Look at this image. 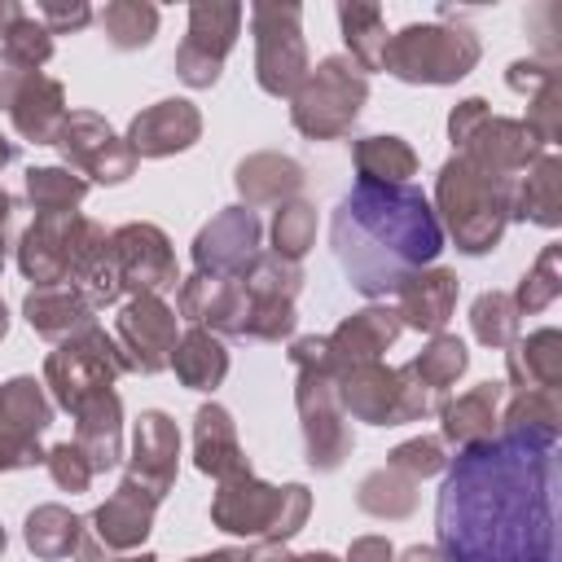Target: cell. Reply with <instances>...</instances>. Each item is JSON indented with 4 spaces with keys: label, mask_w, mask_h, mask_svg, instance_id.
I'll return each instance as SVG.
<instances>
[{
    "label": "cell",
    "mask_w": 562,
    "mask_h": 562,
    "mask_svg": "<svg viewBox=\"0 0 562 562\" xmlns=\"http://www.w3.org/2000/svg\"><path fill=\"white\" fill-rule=\"evenodd\" d=\"M9 110H13L18 132L31 136V140H53V136L61 132V88H57L53 79L31 75V79L18 88V97H13Z\"/></svg>",
    "instance_id": "cell-19"
},
{
    "label": "cell",
    "mask_w": 562,
    "mask_h": 562,
    "mask_svg": "<svg viewBox=\"0 0 562 562\" xmlns=\"http://www.w3.org/2000/svg\"><path fill=\"white\" fill-rule=\"evenodd\" d=\"M110 255H114V272L119 281L127 285H140L145 294L162 290V285H176V263H171V250H167V237L149 224H132L123 233H114L110 241Z\"/></svg>",
    "instance_id": "cell-10"
},
{
    "label": "cell",
    "mask_w": 562,
    "mask_h": 562,
    "mask_svg": "<svg viewBox=\"0 0 562 562\" xmlns=\"http://www.w3.org/2000/svg\"><path fill=\"white\" fill-rule=\"evenodd\" d=\"M26 193H31V202L44 215H70V206L83 198V180H70L66 171L44 167V171H31L26 176Z\"/></svg>",
    "instance_id": "cell-28"
},
{
    "label": "cell",
    "mask_w": 562,
    "mask_h": 562,
    "mask_svg": "<svg viewBox=\"0 0 562 562\" xmlns=\"http://www.w3.org/2000/svg\"><path fill=\"white\" fill-rule=\"evenodd\" d=\"M101 26L119 48H136V44H149V35L158 26V9H149V4H110L101 13Z\"/></svg>",
    "instance_id": "cell-29"
},
{
    "label": "cell",
    "mask_w": 562,
    "mask_h": 562,
    "mask_svg": "<svg viewBox=\"0 0 562 562\" xmlns=\"http://www.w3.org/2000/svg\"><path fill=\"white\" fill-rule=\"evenodd\" d=\"M57 145L66 149V158L88 167L97 180H123L132 171V149H123L119 136L97 114H75L70 123H61Z\"/></svg>",
    "instance_id": "cell-11"
},
{
    "label": "cell",
    "mask_w": 562,
    "mask_h": 562,
    "mask_svg": "<svg viewBox=\"0 0 562 562\" xmlns=\"http://www.w3.org/2000/svg\"><path fill=\"white\" fill-rule=\"evenodd\" d=\"M48 465H53V479L61 483V487H70V492H79V487H88V479L97 474L92 465H88V457L79 452V443L70 448V443H61V448H53V457H48Z\"/></svg>",
    "instance_id": "cell-34"
},
{
    "label": "cell",
    "mask_w": 562,
    "mask_h": 562,
    "mask_svg": "<svg viewBox=\"0 0 562 562\" xmlns=\"http://www.w3.org/2000/svg\"><path fill=\"white\" fill-rule=\"evenodd\" d=\"M40 13L48 18V31H61V26H83V22H88V9H83V4H70V9H66V4H44Z\"/></svg>",
    "instance_id": "cell-36"
},
{
    "label": "cell",
    "mask_w": 562,
    "mask_h": 562,
    "mask_svg": "<svg viewBox=\"0 0 562 562\" xmlns=\"http://www.w3.org/2000/svg\"><path fill=\"white\" fill-rule=\"evenodd\" d=\"M443 246L439 220L422 189L356 180L334 211V250L360 294L400 290Z\"/></svg>",
    "instance_id": "cell-2"
},
{
    "label": "cell",
    "mask_w": 562,
    "mask_h": 562,
    "mask_svg": "<svg viewBox=\"0 0 562 562\" xmlns=\"http://www.w3.org/2000/svg\"><path fill=\"white\" fill-rule=\"evenodd\" d=\"M123 562H154V558H149V553H145V558H123Z\"/></svg>",
    "instance_id": "cell-44"
},
{
    "label": "cell",
    "mask_w": 562,
    "mask_h": 562,
    "mask_svg": "<svg viewBox=\"0 0 562 562\" xmlns=\"http://www.w3.org/2000/svg\"><path fill=\"white\" fill-rule=\"evenodd\" d=\"M176 448L180 435L162 413H145L136 426V461H132V483H140L149 496H162L171 474H176Z\"/></svg>",
    "instance_id": "cell-13"
},
{
    "label": "cell",
    "mask_w": 562,
    "mask_h": 562,
    "mask_svg": "<svg viewBox=\"0 0 562 562\" xmlns=\"http://www.w3.org/2000/svg\"><path fill=\"white\" fill-rule=\"evenodd\" d=\"M505 312H509V299L505 294H483L474 303V329H479L483 342H505L509 338L514 316H505Z\"/></svg>",
    "instance_id": "cell-33"
},
{
    "label": "cell",
    "mask_w": 562,
    "mask_h": 562,
    "mask_svg": "<svg viewBox=\"0 0 562 562\" xmlns=\"http://www.w3.org/2000/svg\"><path fill=\"white\" fill-rule=\"evenodd\" d=\"M439 198L448 206V220H452V233L461 237V246L470 255L492 250V241L501 237V211H505L501 193L492 189V176L474 171L470 162H448L443 180H439Z\"/></svg>",
    "instance_id": "cell-6"
},
{
    "label": "cell",
    "mask_w": 562,
    "mask_h": 562,
    "mask_svg": "<svg viewBox=\"0 0 562 562\" xmlns=\"http://www.w3.org/2000/svg\"><path fill=\"white\" fill-rule=\"evenodd\" d=\"M255 35H259V83L281 97L294 92L307 66L303 35H299V9L294 4H255Z\"/></svg>",
    "instance_id": "cell-7"
},
{
    "label": "cell",
    "mask_w": 562,
    "mask_h": 562,
    "mask_svg": "<svg viewBox=\"0 0 562 562\" xmlns=\"http://www.w3.org/2000/svg\"><path fill=\"white\" fill-rule=\"evenodd\" d=\"M391 558V544L386 540H378V536H369V540H356L351 544V562H386Z\"/></svg>",
    "instance_id": "cell-37"
},
{
    "label": "cell",
    "mask_w": 562,
    "mask_h": 562,
    "mask_svg": "<svg viewBox=\"0 0 562 562\" xmlns=\"http://www.w3.org/2000/svg\"><path fill=\"white\" fill-rule=\"evenodd\" d=\"M22 18V9H13V4H0V35H9V26Z\"/></svg>",
    "instance_id": "cell-39"
},
{
    "label": "cell",
    "mask_w": 562,
    "mask_h": 562,
    "mask_svg": "<svg viewBox=\"0 0 562 562\" xmlns=\"http://www.w3.org/2000/svg\"><path fill=\"white\" fill-rule=\"evenodd\" d=\"M492 413H496V386H479L474 395H465V400H457L448 408L443 430H448V439H461V448H465L474 439H487Z\"/></svg>",
    "instance_id": "cell-27"
},
{
    "label": "cell",
    "mask_w": 562,
    "mask_h": 562,
    "mask_svg": "<svg viewBox=\"0 0 562 562\" xmlns=\"http://www.w3.org/2000/svg\"><path fill=\"white\" fill-rule=\"evenodd\" d=\"M119 338L123 347L132 351V364L154 373L162 369L171 356V342H176V316L154 299V294H140L123 316H119Z\"/></svg>",
    "instance_id": "cell-12"
},
{
    "label": "cell",
    "mask_w": 562,
    "mask_h": 562,
    "mask_svg": "<svg viewBox=\"0 0 562 562\" xmlns=\"http://www.w3.org/2000/svg\"><path fill=\"white\" fill-rule=\"evenodd\" d=\"M400 334V321H395V312H360V316H351L325 347L329 351H338L342 360H369V356H378L391 338Z\"/></svg>",
    "instance_id": "cell-21"
},
{
    "label": "cell",
    "mask_w": 562,
    "mask_h": 562,
    "mask_svg": "<svg viewBox=\"0 0 562 562\" xmlns=\"http://www.w3.org/2000/svg\"><path fill=\"white\" fill-rule=\"evenodd\" d=\"M465 369V347L457 338H435L430 351H422V360H413L408 373H422V386H443Z\"/></svg>",
    "instance_id": "cell-30"
},
{
    "label": "cell",
    "mask_w": 562,
    "mask_h": 562,
    "mask_svg": "<svg viewBox=\"0 0 562 562\" xmlns=\"http://www.w3.org/2000/svg\"><path fill=\"white\" fill-rule=\"evenodd\" d=\"M558 430L509 426L457 452L439 487L448 562H558Z\"/></svg>",
    "instance_id": "cell-1"
},
{
    "label": "cell",
    "mask_w": 562,
    "mask_h": 562,
    "mask_svg": "<svg viewBox=\"0 0 562 562\" xmlns=\"http://www.w3.org/2000/svg\"><path fill=\"white\" fill-rule=\"evenodd\" d=\"M303 562H334L329 553H312V558H303Z\"/></svg>",
    "instance_id": "cell-43"
},
{
    "label": "cell",
    "mask_w": 562,
    "mask_h": 562,
    "mask_svg": "<svg viewBox=\"0 0 562 562\" xmlns=\"http://www.w3.org/2000/svg\"><path fill=\"white\" fill-rule=\"evenodd\" d=\"M364 101V75L360 66H347L342 57H329L316 66V75L303 79L299 105H294V123L312 136H338L356 123Z\"/></svg>",
    "instance_id": "cell-5"
},
{
    "label": "cell",
    "mask_w": 562,
    "mask_h": 562,
    "mask_svg": "<svg viewBox=\"0 0 562 562\" xmlns=\"http://www.w3.org/2000/svg\"><path fill=\"white\" fill-rule=\"evenodd\" d=\"M198 127L202 123L189 101H158L154 110H145L132 123V149L136 154H171V149L193 145Z\"/></svg>",
    "instance_id": "cell-14"
},
{
    "label": "cell",
    "mask_w": 562,
    "mask_h": 562,
    "mask_svg": "<svg viewBox=\"0 0 562 562\" xmlns=\"http://www.w3.org/2000/svg\"><path fill=\"white\" fill-rule=\"evenodd\" d=\"M215 522L224 531H237V536H259V531H272V536H290L299 531V522L307 518V492L294 483V487H263L250 479V470L233 474L224 483V492L215 496Z\"/></svg>",
    "instance_id": "cell-3"
},
{
    "label": "cell",
    "mask_w": 562,
    "mask_h": 562,
    "mask_svg": "<svg viewBox=\"0 0 562 562\" xmlns=\"http://www.w3.org/2000/svg\"><path fill=\"white\" fill-rule=\"evenodd\" d=\"M154 501L158 496H149L145 487H136L132 479L97 509V536L105 540V544H114V549H127V544H136L145 531H149V514H154Z\"/></svg>",
    "instance_id": "cell-16"
},
{
    "label": "cell",
    "mask_w": 562,
    "mask_h": 562,
    "mask_svg": "<svg viewBox=\"0 0 562 562\" xmlns=\"http://www.w3.org/2000/svg\"><path fill=\"white\" fill-rule=\"evenodd\" d=\"M474 57H479V44L470 31L408 26L395 40H386L382 66L408 83H448V79H461L474 66Z\"/></svg>",
    "instance_id": "cell-4"
},
{
    "label": "cell",
    "mask_w": 562,
    "mask_h": 562,
    "mask_svg": "<svg viewBox=\"0 0 562 562\" xmlns=\"http://www.w3.org/2000/svg\"><path fill=\"white\" fill-rule=\"evenodd\" d=\"M26 544L40 553V558H61L79 544V518L57 509V505H44L26 518Z\"/></svg>",
    "instance_id": "cell-25"
},
{
    "label": "cell",
    "mask_w": 562,
    "mask_h": 562,
    "mask_svg": "<svg viewBox=\"0 0 562 562\" xmlns=\"http://www.w3.org/2000/svg\"><path fill=\"white\" fill-rule=\"evenodd\" d=\"M246 562H290V558H285L277 544H263V549H259L255 558H246Z\"/></svg>",
    "instance_id": "cell-38"
},
{
    "label": "cell",
    "mask_w": 562,
    "mask_h": 562,
    "mask_svg": "<svg viewBox=\"0 0 562 562\" xmlns=\"http://www.w3.org/2000/svg\"><path fill=\"white\" fill-rule=\"evenodd\" d=\"M53 31L48 26H40V22H31V18H18L13 26H9V53L18 57V61H26V66H40L48 53H53V40H48Z\"/></svg>",
    "instance_id": "cell-32"
},
{
    "label": "cell",
    "mask_w": 562,
    "mask_h": 562,
    "mask_svg": "<svg viewBox=\"0 0 562 562\" xmlns=\"http://www.w3.org/2000/svg\"><path fill=\"white\" fill-rule=\"evenodd\" d=\"M0 549H4V531H0Z\"/></svg>",
    "instance_id": "cell-46"
},
{
    "label": "cell",
    "mask_w": 562,
    "mask_h": 562,
    "mask_svg": "<svg viewBox=\"0 0 562 562\" xmlns=\"http://www.w3.org/2000/svg\"><path fill=\"white\" fill-rule=\"evenodd\" d=\"M119 369H123L119 351H114V347L105 342V334H97V329H92L83 342L61 347V351L48 360V378H53L57 400H61L66 408H79L83 400L101 395Z\"/></svg>",
    "instance_id": "cell-9"
},
{
    "label": "cell",
    "mask_w": 562,
    "mask_h": 562,
    "mask_svg": "<svg viewBox=\"0 0 562 562\" xmlns=\"http://www.w3.org/2000/svg\"><path fill=\"white\" fill-rule=\"evenodd\" d=\"M404 562H443V558H439L435 549H408V553H404Z\"/></svg>",
    "instance_id": "cell-40"
},
{
    "label": "cell",
    "mask_w": 562,
    "mask_h": 562,
    "mask_svg": "<svg viewBox=\"0 0 562 562\" xmlns=\"http://www.w3.org/2000/svg\"><path fill=\"white\" fill-rule=\"evenodd\" d=\"M360 158V180H378V184H404V176H413V149L400 136H373L356 145Z\"/></svg>",
    "instance_id": "cell-24"
},
{
    "label": "cell",
    "mask_w": 562,
    "mask_h": 562,
    "mask_svg": "<svg viewBox=\"0 0 562 562\" xmlns=\"http://www.w3.org/2000/svg\"><path fill=\"white\" fill-rule=\"evenodd\" d=\"M342 31H347V44L351 53L364 61V66H382V53H386V31H382V13L373 4H342Z\"/></svg>",
    "instance_id": "cell-26"
},
{
    "label": "cell",
    "mask_w": 562,
    "mask_h": 562,
    "mask_svg": "<svg viewBox=\"0 0 562 562\" xmlns=\"http://www.w3.org/2000/svg\"><path fill=\"white\" fill-rule=\"evenodd\" d=\"M171 364H176V373H180L189 386H198V391H211V386L224 378V369H228V356H224V347H220L211 334L193 329V334L184 338V347L171 356Z\"/></svg>",
    "instance_id": "cell-23"
},
{
    "label": "cell",
    "mask_w": 562,
    "mask_h": 562,
    "mask_svg": "<svg viewBox=\"0 0 562 562\" xmlns=\"http://www.w3.org/2000/svg\"><path fill=\"white\" fill-rule=\"evenodd\" d=\"M26 316H31V325L40 329V334H48V338H57V334H75V329H83L88 325V303L79 299V290H40V294H31L26 299Z\"/></svg>",
    "instance_id": "cell-22"
},
{
    "label": "cell",
    "mask_w": 562,
    "mask_h": 562,
    "mask_svg": "<svg viewBox=\"0 0 562 562\" xmlns=\"http://www.w3.org/2000/svg\"><path fill=\"white\" fill-rule=\"evenodd\" d=\"M237 22H241L237 4H193L189 35H184L180 57H176V70H180L184 83H193V88L215 83L220 61H224V53L237 35Z\"/></svg>",
    "instance_id": "cell-8"
},
{
    "label": "cell",
    "mask_w": 562,
    "mask_h": 562,
    "mask_svg": "<svg viewBox=\"0 0 562 562\" xmlns=\"http://www.w3.org/2000/svg\"><path fill=\"white\" fill-rule=\"evenodd\" d=\"M391 465H395V470H413V474H435V470H439V448H435V439L404 443Z\"/></svg>",
    "instance_id": "cell-35"
},
{
    "label": "cell",
    "mask_w": 562,
    "mask_h": 562,
    "mask_svg": "<svg viewBox=\"0 0 562 562\" xmlns=\"http://www.w3.org/2000/svg\"><path fill=\"white\" fill-rule=\"evenodd\" d=\"M79 452L92 470H110L119 461V400L110 391L83 400L79 408Z\"/></svg>",
    "instance_id": "cell-18"
},
{
    "label": "cell",
    "mask_w": 562,
    "mask_h": 562,
    "mask_svg": "<svg viewBox=\"0 0 562 562\" xmlns=\"http://www.w3.org/2000/svg\"><path fill=\"white\" fill-rule=\"evenodd\" d=\"M0 334H4V307H0Z\"/></svg>",
    "instance_id": "cell-45"
},
{
    "label": "cell",
    "mask_w": 562,
    "mask_h": 562,
    "mask_svg": "<svg viewBox=\"0 0 562 562\" xmlns=\"http://www.w3.org/2000/svg\"><path fill=\"white\" fill-rule=\"evenodd\" d=\"M198 465L206 474H241V448L233 435V422L224 408H202L198 413Z\"/></svg>",
    "instance_id": "cell-20"
},
{
    "label": "cell",
    "mask_w": 562,
    "mask_h": 562,
    "mask_svg": "<svg viewBox=\"0 0 562 562\" xmlns=\"http://www.w3.org/2000/svg\"><path fill=\"white\" fill-rule=\"evenodd\" d=\"M13 154H18V149H13V140H4V136H0V167H4V162H13Z\"/></svg>",
    "instance_id": "cell-42"
},
{
    "label": "cell",
    "mask_w": 562,
    "mask_h": 562,
    "mask_svg": "<svg viewBox=\"0 0 562 562\" xmlns=\"http://www.w3.org/2000/svg\"><path fill=\"white\" fill-rule=\"evenodd\" d=\"M312 228H316V215L303 202L285 206L277 215V250H281V259H299L307 250V241H312Z\"/></svg>",
    "instance_id": "cell-31"
},
{
    "label": "cell",
    "mask_w": 562,
    "mask_h": 562,
    "mask_svg": "<svg viewBox=\"0 0 562 562\" xmlns=\"http://www.w3.org/2000/svg\"><path fill=\"white\" fill-rule=\"evenodd\" d=\"M193 562H246V553H211V558H193Z\"/></svg>",
    "instance_id": "cell-41"
},
{
    "label": "cell",
    "mask_w": 562,
    "mask_h": 562,
    "mask_svg": "<svg viewBox=\"0 0 562 562\" xmlns=\"http://www.w3.org/2000/svg\"><path fill=\"white\" fill-rule=\"evenodd\" d=\"M452 299H457L452 272H413L400 285V312L395 316H408V325H417V329H439L452 312Z\"/></svg>",
    "instance_id": "cell-17"
},
{
    "label": "cell",
    "mask_w": 562,
    "mask_h": 562,
    "mask_svg": "<svg viewBox=\"0 0 562 562\" xmlns=\"http://www.w3.org/2000/svg\"><path fill=\"white\" fill-rule=\"evenodd\" d=\"M255 241H259L255 215H250V211H228V215H220V220L198 237V263H202V272H206V268H211V272L241 268V263L250 259Z\"/></svg>",
    "instance_id": "cell-15"
}]
</instances>
